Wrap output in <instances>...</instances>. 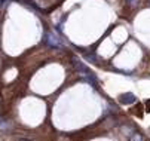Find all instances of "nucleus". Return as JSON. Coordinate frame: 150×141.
Wrapping results in <instances>:
<instances>
[{
  "label": "nucleus",
  "mask_w": 150,
  "mask_h": 141,
  "mask_svg": "<svg viewBox=\"0 0 150 141\" xmlns=\"http://www.w3.org/2000/svg\"><path fill=\"white\" fill-rule=\"evenodd\" d=\"M119 103L120 104H132V103H135V95L134 94H123L119 97Z\"/></svg>",
  "instance_id": "obj_1"
},
{
  "label": "nucleus",
  "mask_w": 150,
  "mask_h": 141,
  "mask_svg": "<svg viewBox=\"0 0 150 141\" xmlns=\"http://www.w3.org/2000/svg\"><path fill=\"white\" fill-rule=\"evenodd\" d=\"M46 39H48V40H46V43H48V45L55 46V48H61V43L58 42V39H57V37H54L52 34H48V36H46Z\"/></svg>",
  "instance_id": "obj_2"
},
{
  "label": "nucleus",
  "mask_w": 150,
  "mask_h": 141,
  "mask_svg": "<svg viewBox=\"0 0 150 141\" xmlns=\"http://www.w3.org/2000/svg\"><path fill=\"white\" fill-rule=\"evenodd\" d=\"M128 2H129V5H132V6H134V5H137V3H138V0H128Z\"/></svg>",
  "instance_id": "obj_4"
},
{
  "label": "nucleus",
  "mask_w": 150,
  "mask_h": 141,
  "mask_svg": "<svg viewBox=\"0 0 150 141\" xmlns=\"http://www.w3.org/2000/svg\"><path fill=\"white\" fill-rule=\"evenodd\" d=\"M146 107H147V111L150 113V99H149V101H147V104H146Z\"/></svg>",
  "instance_id": "obj_5"
},
{
  "label": "nucleus",
  "mask_w": 150,
  "mask_h": 141,
  "mask_svg": "<svg viewBox=\"0 0 150 141\" xmlns=\"http://www.w3.org/2000/svg\"><path fill=\"white\" fill-rule=\"evenodd\" d=\"M86 58H88V59H89V61H95V59H97V58H95V56H94V55H88V56H86Z\"/></svg>",
  "instance_id": "obj_3"
}]
</instances>
